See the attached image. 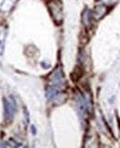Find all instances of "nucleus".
<instances>
[{
	"label": "nucleus",
	"instance_id": "1",
	"mask_svg": "<svg viewBox=\"0 0 120 148\" xmlns=\"http://www.w3.org/2000/svg\"><path fill=\"white\" fill-rule=\"evenodd\" d=\"M5 108H6V117L9 119L12 118V116L14 114V108L13 105L11 103H8L7 101H5Z\"/></svg>",
	"mask_w": 120,
	"mask_h": 148
}]
</instances>
